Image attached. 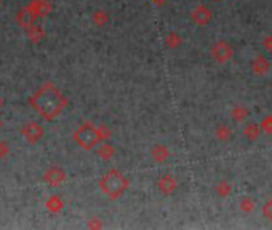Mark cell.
<instances>
[{
    "mask_svg": "<svg viewBox=\"0 0 272 230\" xmlns=\"http://www.w3.org/2000/svg\"><path fill=\"white\" fill-rule=\"evenodd\" d=\"M231 190H232V185L228 181H221L216 185V192L219 197H228L231 194Z\"/></svg>",
    "mask_w": 272,
    "mask_h": 230,
    "instance_id": "5bb4252c",
    "label": "cell"
},
{
    "mask_svg": "<svg viewBox=\"0 0 272 230\" xmlns=\"http://www.w3.org/2000/svg\"><path fill=\"white\" fill-rule=\"evenodd\" d=\"M229 134H231V131H229V128L226 126V125H223V126H218V130H216V136L221 139V141H228L229 139Z\"/></svg>",
    "mask_w": 272,
    "mask_h": 230,
    "instance_id": "44dd1931",
    "label": "cell"
},
{
    "mask_svg": "<svg viewBox=\"0 0 272 230\" xmlns=\"http://www.w3.org/2000/svg\"><path fill=\"white\" fill-rule=\"evenodd\" d=\"M152 158L155 160L157 163H162V162H165V160L170 157V150L167 149L165 145H162V144H157L152 149Z\"/></svg>",
    "mask_w": 272,
    "mask_h": 230,
    "instance_id": "30bf717a",
    "label": "cell"
},
{
    "mask_svg": "<svg viewBox=\"0 0 272 230\" xmlns=\"http://www.w3.org/2000/svg\"><path fill=\"white\" fill-rule=\"evenodd\" d=\"M165 43H167L168 48H176V47H179L181 38H179L178 34H174V32H170V34L165 37Z\"/></svg>",
    "mask_w": 272,
    "mask_h": 230,
    "instance_id": "4fadbf2b",
    "label": "cell"
},
{
    "mask_svg": "<svg viewBox=\"0 0 272 230\" xmlns=\"http://www.w3.org/2000/svg\"><path fill=\"white\" fill-rule=\"evenodd\" d=\"M263 47L266 51H272V37H266L263 40Z\"/></svg>",
    "mask_w": 272,
    "mask_h": 230,
    "instance_id": "603a6c76",
    "label": "cell"
},
{
    "mask_svg": "<svg viewBox=\"0 0 272 230\" xmlns=\"http://www.w3.org/2000/svg\"><path fill=\"white\" fill-rule=\"evenodd\" d=\"M93 21H95V24H98V26L106 24L107 23V13L106 11H96L93 15Z\"/></svg>",
    "mask_w": 272,
    "mask_h": 230,
    "instance_id": "d6986e66",
    "label": "cell"
},
{
    "mask_svg": "<svg viewBox=\"0 0 272 230\" xmlns=\"http://www.w3.org/2000/svg\"><path fill=\"white\" fill-rule=\"evenodd\" d=\"M260 133H261V125L248 123L247 126H245V130H243V136L248 138L250 141H255L258 136H260Z\"/></svg>",
    "mask_w": 272,
    "mask_h": 230,
    "instance_id": "7c38bea8",
    "label": "cell"
},
{
    "mask_svg": "<svg viewBox=\"0 0 272 230\" xmlns=\"http://www.w3.org/2000/svg\"><path fill=\"white\" fill-rule=\"evenodd\" d=\"M247 115H248V111L242 106H237V107L232 109V117H234L237 121H242L243 118H247Z\"/></svg>",
    "mask_w": 272,
    "mask_h": 230,
    "instance_id": "2e32d148",
    "label": "cell"
},
{
    "mask_svg": "<svg viewBox=\"0 0 272 230\" xmlns=\"http://www.w3.org/2000/svg\"><path fill=\"white\" fill-rule=\"evenodd\" d=\"M240 209L243 213H251V211L255 209V201L251 200L250 197H245L240 200Z\"/></svg>",
    "mask_w": 272,
    "mask_h": 230,
    "instance_id": "e0dca14e",
    "label": "cell"
},
{
    "mask_svg": "<svg viewBox=\"0 0 272 230\" xmlns=\"http://www.w3.org/2000/svg\"><path fill=\"white\" fill-rule=\"evenodd\" d=\"M271 64L263 55H258L253 61H251V72L255 75H264L269 70Z\"/></svg>",
    "mask_w": 272,
    "mask_h": 230,
    "instance_id": "9c48e42d",
    "label": "cell"
},
{
    "mask_svg": "<svg viewBox=\"0 0 272 230\" xmlns=\"http://www.w3.org/2000/svg\"><path fill=\"white\" fill-rule=\"evenodd\" d=\"M263 216L266 217V219L272 221V198L266 200V203L263 204Z\"/></svg>",
    "mask_w": 272,
    "mask_h": 230,
    "instance_id": "ffe728a7",
    "label": "cell"
},
{
    "mask_svg": "<svg viewBox=\"0 0 272 230\" xmlns=\"http://www.w3.org/2000/svg\"><path fill=\"white\" fill-rule=\"evenodd\" d=\"M152 2H154V3H157V5H162V3L165 2V0H152Z\"/></svg>",
    "mask_w": 272,
    "mask_h": 230,
    "instance_id": "cb8c5ba5",
    "label": "cell"
},
{
    "mask_svg": "<svg viewBox=\"0 0 272 230\" xmlns=\"http://www.w3.org/2000/svg\"><path fill=\"white\" fill-rule=\"evenodd\" d=\"M21 136L28 141V143L34 144L43 136V128L38 123H35V121H29V123H26L21 128Z\"/></svg>",
    "mask_w": 272,
    "mask_h": 230,
    "instance_id": "5b68a950",
    "label": "cell"
},
{
    "mask_svg": "<svg viewBox=\"0 0 272 230\" xmlns=\"http://www.w3.org/2000/svg\"><path fill=\"white\" fill-rule=\"evenodd\" d=\"M74 141L77 143V145H80L82 149H85V150H92L93 147L102 143L100 128H96L93 123H90V121L82 123L74 131Z\"/></svg>",
    "mask_w": 272,
    "mask_h": 230,
    "instance_id": "3957f363",
    "label": "cell"
},
{
    "mask_svg": "<svg viewBox=\"0 0 272 230\" xmlns=\"http://www.w3.org/2000/svg\"><path fill=\"white\" fill-rule=\"evenodd\" d=\"M31 106L35 109V112L45 120H53L58 117L64 107L68 106V99L63 93L51 83H45L37 89L35 94L31 98Z\"/></svg>",
    "mask_w": 272,
    "mask_h": 230,
    "instance_id": "6da1fadb",
    "label": "cell"
},
{
    "mask_svg": "<svg viewBox=\"0 0 272 230\" xmlns=\"http://www.w3.org/2000/svg\"><path fill=\"white\" fill-rule=\"evenodd\" d=\"M210 55H211V58L218 64H224V62H228L232 58V55H234V50H232V47L226 40H218L211 47Z\"/></svg>",
    "mask_w": 272,
    "mask_h": 230,
    "instance_id": "277c9868",
    "label": "cell"
},
{
    "mask_svg": "<svg viewBox=\"0 0 272 230\" xmlns=\"http://www.w3.org/2000/svg\"><path fill=\"white\" fill-rule=\"evenodd\" d=\"M211 18H213L211 10L206 8V6H204V5L197 6V8L192 10V13H191V19L197 26H206L211 21Z\"/></svg>",
    "mask_w": 272,
    "mask_h": 230,
    "instance_id": "8992f818",
    "label": "cell"
},
{
    "mask_svg": "<svg viewBox=\"0 0 272 230\" xmlns=\"http://www.w3.org/2000/svg\"><path fill=\"white\" fill-rule=\"evenodd\" d=\"M128 185H130V181L119 170H109L100 181L101 192L111 200H115V198L124 195Z\"/></svg>",
    "mask_w": 272,
    "mask_h": 230,
    "instance_id": "7a4b0ae2",
    "label": "cell"
},
{
    "mask_svg": "<svg viewBox=\"0 0 272 230\" xmlns=\"http://www.w3.org/2000/svg\"><path fill=\"white\" fill-rule=\"evenodd\" d=\"M18 21L21 23L23 26H26V28H31L32 21H34V13H28V11H24V13H19V16H18Z\"/></svg>",
    "mask_w": 272,
    "mask_h": 230,
    "instance_id": "9a60e30c",
    "label": "cell"
},
{
    "mask_svg": "<svg viewBox=\"0 0 272 230\" xmlns=\"http://www.w3.org/2000/svg\"><path fill=\"white\" fill-rule=\"evenodd\" d=\"M47 208L50 211H53V213H56V211H60L63 208V201L58 197H51L50 200L47 201Z\"/></svg>",
    "mask_w": 272,
    "mask_h": 230,
    "instance_id": "ac0fdd59",
    "label": "cell"
},
{
    "mask_svg": "<svg viewBox=\"0 0 272 230\" xmlns=\"http://www.w3.org/2000/svg\"><path fill=\"white\" fill-rule=\"evenodd\" d=\"M43 179L48 185L56 187V185H60L66 181V172H64L61 168H58V166H51V168L43 174Z\"/></svg>",
    "mask_w": 272,
    "mask_h": 230,
    "instance_id": "52a82bcc",
    "label": "cell"
},
{
    "mask_svg": "<svg viewBox=\"0 0 272 230\" xmlns=\"http://www.w3.org/2000/svg\"><path fill=\"white\" fill-rule=\"evenodd\" d=\"M178 184H176V179H174L171 174H164L159 177L157 181V189L162 192L164 195H171L174 190H176Z\"/></svg>",
    "mask_w": 272,
    "mask_h": 230,
    "instance_id": "ba28073f",
    "label": "cell"
},
{
    "mask_svg": "<svg viewBox=\"0 0 272 230\" xmlns=\"http://www.w3.org/2000/svg\"><path fill=\"white\" fill-rule=\"evenodd\" d=\"M98 155L101 160H104V162H107V160H111L114 155H115V149L114 147L106 143V141H102V143L100 144V149H98Z\"/></svg>",
    "mask_w": 272,
    "mask_h": 230,
    "instance_id": "8fae6325",
    "label": "cell"
},
{
    "mask_svg": "<svg viewBox=\"0 0 272 230\" xmlns=\"http://www.w3.org/2000/svg\"><path fill=\"white\" fill-rule=\"evenodd\" d=\"M261 130H263L264 133H268V134H271V133H272V117H271V115L263 120V123H261Z\"/></svg>",
    "mask_w": 272,
    "mask_h": 230,
    "instance_id": "7402d4cb",
    "label": "cell"
}]
</instances>
